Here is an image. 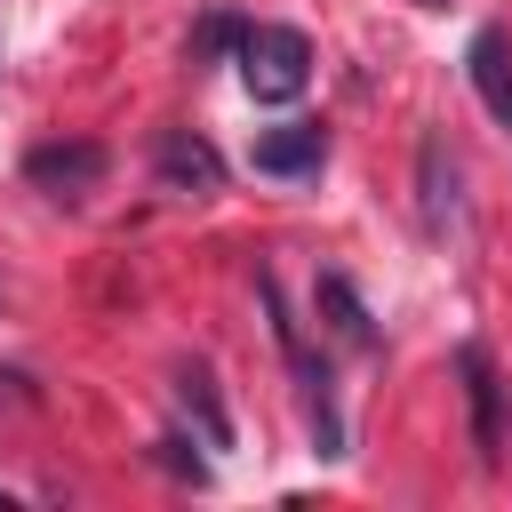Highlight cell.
<instances>
[{
    "label": "cell",
    "mask_w": 512,
    "mask_h": 512,
    "mask_svg": "<svg viewBox=\"0 0 512 512\" xmlns=\"http://www.w3.org/2000/svg\"><path fill=\"white\" fill-rule=\"evenodd\" d=\"M232 56H240V80H248L256 104H296L304 80H312V40L296 24H248Z\"/></svg>",
    "instance_id": "6da1fadb"
},
{
    "label": "cell",
    "mask_w": 512,
    "mask_h": 512,
    "mask_svg": "<svg viewBox=\"0 0 512 512\" xmlns=\"http://www.w3.org/2000/svg\"><path fill=\"white\" fill-rule=\"evenodd\" d=\"M456 376H464V392H472V448H480V464L496 472V464H504V384H496V368H488L480 344L456 352Z\"/></svg>",
    "instance_id": "7a4b0ae2"
},
{
    "label": "cell",
    "mask_w": 512,
    "mask_h": 512,
    "mask_svg": "<svg viewBox=\"0 0 512 512\" xmlns=\"http://www.w3.org/2000/svg\"><path fill=\"white\" fill-rule=\"evenodd\" d=\"M464 72H472V96L488 104V120H496V128H512V40H504L496 24H480V32H472Z\"/></svg>",
    "instance_id": "3957f363"
},
{
    "label": "cell",
    "mask_w": 512,
    "mask_h": 512,
    "mask_svg": "<svg viewBox=\"0 0 512 512\" xmlns=\"http://www.w3.org/2000/svg\"><path fill=\"white\" fill-rule=\"evenodd\" d=\"M328 160V128L320 120H288L272 136H256V176H312Z\"/></svg>",
    "instance_id": "277c9868"
},
{
    "label": "cell",
    "mask_w": 512,
    "mask_h": 512,
    "mask_svg": "<svg viewBox=\"0 0 512 512\" xmlns=\"http://www.w3.org/2000/svg\"><path fill=\"white\" fill-rule=\"evenodd\" d=\"M160 184L200 200V192H216V184H224V160H216L192 128H168V136H160Z\"/></svg>",
    "instance_id": "5b68a950"
},
{
    "label": "cell",
    "mask_w": 512,
    "mask_h": 512,
    "mask_svg": "<svg viewBox=\"0 0 512 512\" xmlns=\"http://www.w3.org/2000/svg\"><path fill=\"white\" fill-rule=\"evenodd\" d=\"M24 176H32L40 192H88V184L104 176V144H40V152L24 160Z\"/></svg>",
    "instance_id": "8992f818"
},
{
    "label": "cell",
    "mask_w": 512,
    "mask_h": 512,
    "mask_svg": "<svg viewBox=\"0 0 512 512\" xmlns=\"http://www.w3.org/2000/svg\"><path fill=\"white\" fill-rule=\"evenodd\" d=\"M416 176H424V224H432V232H448V216H464V200H456V160H448V144H440V136H424V144H416Z\"/></svg>",
    "instance_id": "52a82bcc"
},
{
    "label": "cell",
    "mask_w": 512,
    "mask_h": 512,
    "mask_svg": "<svg viewBox=\"0 0 512 512\" xmlns=\"http://www.w3.org/2000/svg\"><path fill=\"white\" fill-rule=\"evenodd\" d=\"M176 400L200 416V440H208V448H232V416H224V400H216L208 368H184V376H176Z\"/></svg>",
    "instance_id": "ba28073f"
},
{
    "label": "cell",
    "mask_w": 512,
    "mask_h": 512,
    "mask_svg": "<svg viewBox=\"0 0 512 512\" xmlns=\"http://www.w3.org/2000/svg\"><path fill=\"white\" fill-rule=\"evenodd\" d=\"M320 296H328V304H336V328H344V336H352V344H368V336H376V328H368V312H360V296H352V288H344V280H320Z\"/></svg>",
    "instance_id": "9c48e42d"
},
{
    "label": "cell",
    "mask_w": 512,
    "mask_h": 512,
    "mask_svg": "<svg viewBox=\"0 0 512 512\" xmlns=\"http://www.w3.org/2000/svg\"><path fill=\"white\" fill-rule=\"evenodd\" d=\"M432 8H440V0H432Z\"/></svg>",
    "instance_id": "30bf717a"
}]
</instances>
